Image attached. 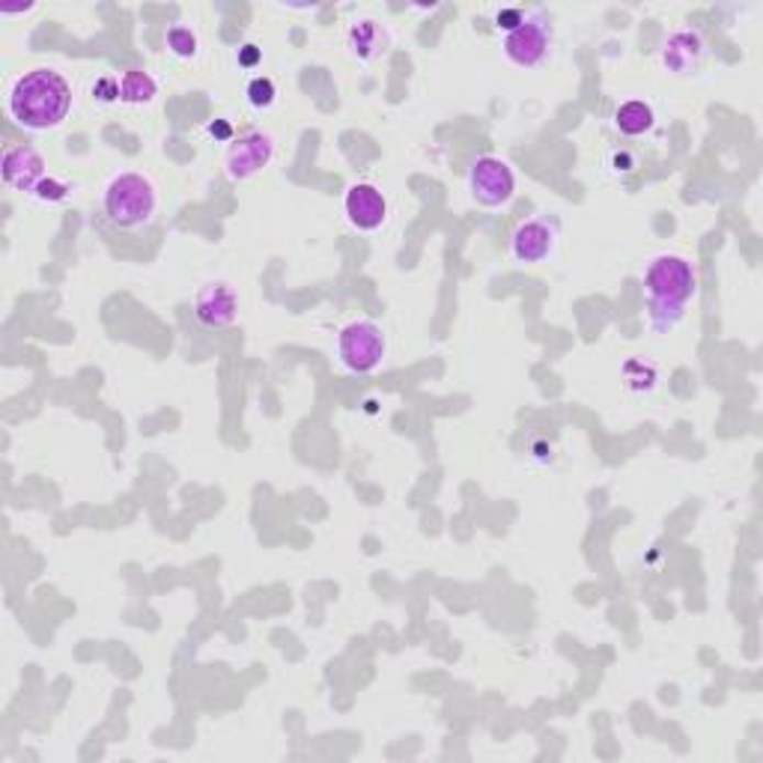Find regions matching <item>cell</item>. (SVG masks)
I'll list each match as a JSON object with an SVG mask.
<instances>
[{"instance_id": "cell-21", "label": "cell", "mask_w": 763, "mask_h": 763, "mask_svg": "<svg viewBox=\"0 0 763 763\" xmlns=\"http://www.w3.org/2000/svg\"><path fill=\"white\" fill-rule=\"evenodd\" d=\"M259 60H263V52H259L257 45H245V48L239 52V63H242V66H248V69L251 66H257Z\"/></svg>"}, {"instance_id": "cell-11", "label": "cell", "mask_w": 763, "mask_h": 763, "mask_svg": "<svg viewBox=\"0 0 763 763\" xmlns=\"http://www.w3.org/2000/svg\"><path fill=\"white\" fill-rule=\"evenodd\" d=\"M3 179L19 191H36L45 179V158L33 146H10L3 153Z\"/></svg>"}, {"instance_id": "cell-2", "label": "cell", "mask_w": 763, "mask_h": 763, "mask_svg": "<svg viewBox=\"0 0 763 763\" xmlns=\"http://www.w3.org/2000/svg\"><path fill=\"white\" fill-rule=\"evenodd\" d=\"M73 111V84L54 69H33L21 75L10 90L12 120L31 132L60 125Z\"/></svg>"}, {"instance_id": "cell-8", "label": "cell", "mask_w": 763, "mask_h": 763, "mask_svg": "<svg viewBox=\"0 0 763 763\" xmlns=\"http://www.w3.org/2000/svg\"><path fill=\"white\" fill-rule=\"evenodd\" d=\"M557 221L552 218H531L522 221L513 233L510 251L519 263H543L555 254L557 248Z\"/></svg>"}, {"instance_id": "cell-12", "label": "cell", "mask_w": 763, "mask_h": 763, "mask_svg": "<svg viewBox=\"0 0 763 763\" xmlns=\"http://www.w3.org/2000/svg\"><path fill=\"white\" fill-rule=\"evenodd\" d=\"M704 57V36L698 31H677L662 48V63L674 75L692 73Z\"/></svg>"}, {"instance_id": "cell-10", "label": "cell", "mask_w": 763, "mask_h": 763, "mask_svg": "<svg viewBox=\"0 0 763 763\" xmlns=\"http://www.w3.org/2000/svg\"><path fill=\"white\" fill-rule=\"evenodd\" d=\"M343 209L355 230H379L388 218V200L379 188L367 186V183H358L346 191Z\"/></svg>"}, {"instance_id": "cell-19", "label": "cell", "mask_w": 763, "mask_h": 763, "mask_svg": "<svg viewBox=\"0 0 763 763\" xmlns=\"http://www.w3.org/2000/svg\"><path fill=\"white\" fill-rule=\"evenodd\" d=\"M93 96L99 102H117L120 99V81L111 78V75H104V78H99L93 84Z\"/></svg>"}, {"instance_id": "cell-9", "label": "cell", "mask_w": 763, "mask_h": 763, "mask_svg": "<svg viewBox=\"0 0 763 763\" xmlns=\"http://www.w3.org/2000/svg\"><path fill=\"white\" fill-rule=\"evenodd\" d=\"M195 313L207 329H228V325H233L239 313L236 292L224 280H209L197 292Z\"/></svg>"}, {"instance_id": "cell-4", "label": "cell", "mask_w": 763, "mask_h": 763, "mask_svg": "<svg viewBox=\"0 0 763 763\" xmlns=\"http://www.w3.org/2000/svg\"><path fill=\"white\" fill-rule=\"evenodd\" d=\"M549 48H552V15L546 10L528 12L526 21L501 42V52L516 69H537L549 57Z\"/></svg>"}, {"instance_id": "cell-15", "label": "cell", "mask_w": 763, "mask_h": 763, "mask_svg": "<svg viewBox=\"0 0 763 763\" xmlns=\"http://www.w3.org/2000/svg\"><path fill=\"white\" fill-rule=\"evenodd\" d=\"M167 48L176 54V57H195L197 54V36L191 27H183L176 24L167 31Z\"/></svg>"}, {"instance_id": "cell-16", "label": "cell", "mask_w": 763, "mask_h": 763, "mask_svg": "<svg viewBox=\"0 0 763 763\" xmlns=\"http://www.w3.org/2000/svg\"><path fill=\"white\" fill-rule=\"evenodd\" d=\"M275 84H272V78H254V81L248 84V102L254 104V108H272L275 104Z\"/></svg>"}, {"instance_id": "cell-18", "label": "cell", "mask_w": 763, "mask_h": 763, "mask_svg": "<svg viewBox=\"0 0 763 763\" xmlns=\"http://www.w3.org/2000/svg\"><path fill=\"white\" fill-rule=\"evenodd\" d=\"M373 33H376L373 21H362V24L352 31V45H355V52H362L364 57H371V54L376 52V45H379Z\"/></svg>"}, {"instance_id": "cell-1", "label": "cell", "mask_w": 763, "mask_h": 763, "mask_svg": "<svg viewBox=\"0 0 763 763\" xmlns=\"http://www.w3.org/2000/svg\"><path fill=\"white\" fill-rule=\"evenodd\" d=\"M650 322L656 331H671L683 320V310L698 296V268L681 254H660L644 272Z\"/></svg>"}, {"instance_id": "cell-3", "label": "cell", "mask_w": 763, "mask_h": 763, "mask_svg": "<svg viewBox=\"0 0 763 763\" xmlns=\"http://www.w3.org/2000/svg\"><path fill=\"white\" fill-rule=\"evenodd\" d=\"M104 212L117 228H146L158 212V188L150 176L137 174V170L117 174L104 188Z\"/></svg>"}, {"instance_id": "cell-22", "label": "cell", "mask_w": 763, "mask_h": 763, "mask_svg": "<svg viewBox=\"0 0 763 763\" xmlns=\"http://www.w3.org/2000/svg\"><path fill=\"white\" fill-rule=\"evenodd\" d=\"M209 132L215 134V137H221V141H228L230 134H233V129H230V123H224V120H215V123L209 125Z\"/></svg>"}, {"instance_id": "cell-14", "label": "cell", "mask_w": 763, "mask_h": 763, "mask_svg": "<svg viewBox=\"0 0 763 763\" xmlns=\"http://www.w3.org/2000/svg\"><path fill=\"white\" fill-rule=\"evenodd\" d=\"M158 93V84L146 69H129L120 78V102L125 104H150Z\"/></svg>"}, {"instance_id": "cell-17", "label": "cell", "mask_w": 763, "mask_h": 763, "mask_svg": "<svg viewBox=\"0 0 763 763\" xmlns=\"http://www.w3.org/2000/svg\"><path fill=\"white\" fill-rule=\"evenodd\" d=\"M33 195L40 197L42 203H60V200H66V195H69V186H66L63 179L45 176L40 186H36V191H33Z\"/></svg>"}, {"instance_id": "cell-20", "label": "cell", "mask_w": 763, "mask_h": 763, "mask_svg": "<svg viewBox=\"0 0 763 763\" xmlns=\"http://www.w3.org/2000/svg\"><path fill=\"white\" fill-rule=\"evenodd\" d=\"M526 15L528 12H522L519 7H507V10H501L496 15V27L498 31H505V33H513L522 21H526Z\"/></svg>"}, {"instance_id": "cell-13", "label": "cell", "mask_w": 763, "mask_h": 763, "mask_svg": "<svg viewBox=\"0 0 763 763\" xmlns=\"http://www.w3.org/2000/svg\"><path fill=\"white\" fill-rule=\"evenodd\" d=\"M653 108H650L648 102H639V99H632V102H623L618 108V114H615V125L620 129V134H627V137H641V134H648L650 129H653Z\"/></svg>"}, {"instance_id": "cell-7", "label": "cell", "mask_w": 763, "mask_h": 763, "mask_svg": "<svg viewBox=\"0 0 763 763\" xmlns=\"http://www.w3.org/2000/svg\"><path fill=\"white\" fill-rule=\"evenodd\" d=\"M275 158V141L272 134L251 132L245 137H239L236 144L228 150V158H224V170L233 183H245L251 176H257L263 167H268V162Z\"/></svg>"}, {"instance_id": "cell-6", "label": "cell", "mask_w": 763, "mask_h": 763, "mask_svg": "<svg viewBox=\"0 0 763 763\" xmlns=\"http://www.w3.org/2000/svg\"><path fill=\"white\" fill-rule=\"evenodd\" d=\"M468 188L480 207H507L516 195V176L507 162H501L496 155H484L468 170Z\"/></svg>"}, {"instance_id": "cell-5", "label": "cell", "mask_w": 763, "mask_h": 763, "mask_svg": "<svg viewBox=\"0 0 763 763\" xmlns=\"http://www.w3.org/2000/svg\"><path fill=\"white\" fill-rule=\"evenodd\" d=\"M338 355L346 371L373 373L385 358V334L376 322L355 320L341 331Z\"/></svg>"}]
</instances>
